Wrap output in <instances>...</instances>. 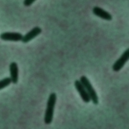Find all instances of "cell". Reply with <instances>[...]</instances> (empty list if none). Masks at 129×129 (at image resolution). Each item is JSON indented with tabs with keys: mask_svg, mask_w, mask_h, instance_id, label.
I'll use <instances>...</instances> for the list:
<instances>
[{
	"mask_svg": "<svg viewBox=\"0 0 129 129\" xmlns=\"http://www.w3.org/2000/svg\"><path fill=\"white\" fill-rule=\"evenodd\" d=\"M56 95L55 93H51L48 97L47 107L44 116V122L46 124H50L53 119L54 108L56 103Z\"/></svg>",
	"mask_w": 129,
	"mask_h": 129,
	"instance_id": "6da1fadb",
	"label": "cell"
},
{
	"mask_svg": "<svg viewBox=\"0 0 129 129\" xmlns=\"http://www.w3.org/2000/svg\"><path fill=\"white\" fill-rule=\"evenodd\" d=\"M80 81L89 94L90 100L92 101L94 104H97L98 103V96L88 79L86 76H83L80 78Z\"/></svg>",
	"mask_w": 129,
	"mask_h": 129,
	"instance_id": "7a4b0ae2",
	"label": "cell"
},
{
	"mask_svg": "<svg viewBox=\"0 0 129 129\" xmlns=\"http://www.w3.org/2000/svg\"><path fill=\"white\" fill-rule=\"evenodd\" d=\"M129 58V49L127 48L120 56V57L114 62L112 66V69L115 72L119 71Z\"/></svg>",
	"mask_w": 129,
	"mask_h": 129,
	"instance_id": "3957f363",
	"label": "cell"
},
{
	"mask_svg": "<svg viewBox=\"0 0 129 129\" xmlns=\"http://www.w3.org/2000/svg\"><path fill=\"white\" fill-rule=\"evenodd\" d=\"M23 35L19 32H5L0 34V38L4 41H21Z\"/></svg>",
	"mask_w": 129,
	"mask_h": 129,
	"instance_id": "277c9868",
	"label": "cell"
},
{
	"mask_svg": "<svg viewBox=\"0 0 129 129\" xmlns=\"http://www.w3.org/2000/svg\"><path fill=\"white\" fill-rule=\"evenodd\" d=\"M75 86L83 100L86 103L89 102L91 100L89 95L80 81L78 80H76L75 82Z\"/></svg>",
	"mask_w": 129,
	"mask_h": 129,
	"instance_id": "5b68a950",
	"label": "cell"
},
{
	"mask_svg": "<svg viewBox=\"0 0 129 129\" xmlns=\"http://www.w3.org/2000/svg\"><path fill=\"white\" fill-rule=\"evenodd\" d=\"M41 32V29L39 27L36 26L23 36L21 41L23 43H27L39 35Z\"/></svg>",
	"mask_w": 129,
	"mask_h": 129,
	"instance_id": "8992f818",
	"label": "cell"
},
{
	"mask_svg": "<svg viewBox=\"0 0 129 129\" xmlns=\"http://www.w3.org/2000/svg\"><path fill=\"white\" fill-rule=\"evenodd\" d=\"M92 11L95 15L104 20L107 21H110L112 19L111 15L109 12L98 6L94 7Z\"/></svg>",
	"mask_w": 129,
	"mask_h": 129,
	"instance_id": "52a82bcc",
	"label": "cell"
},
{
	"mask_svg": "<svg viewBox=\"0 0 129 129\" xmlns=\"http://www.w3.org/2000/svg\"><path fill=\"white\" fill-rule=\"evenodd\" d=\"M10 79L13 84H17L19 78V69L16 62H12L9 66Z\"/></svg>",
	"mask_w": 129,
	"mask_h": 129,
	"instance_id": "ba28073f",
	"label": "cell"
},
{
	"mask_svg": "<svg viewBox=\"0 0 129 129\" xmlns=\"http://www.w3.org/2000/svg\"><path fill=\"white\" fill-rule=\"evenodd\" d=\"M12 83L10 77H6L0 80V90L8 86Z\"/></svg>",
	"mask_w": 129,
	"mask_h": 129,
	"instance_id": "9c48e42d",
	"label": "cell"
},
{
	"mask_svg": "<svg viewBox=\"0 0 129 129\" xmlns=\"http://www.w3.org/2000/svg\"><path fill=\"white\" fill-rule=\"evenodd\" d=\"M36 0H24L23 4L26 7L30 6Z\"/></svg>",
	"mask_w": 129,
	"mask_h": 129,
	"instance_id": "30bf717a",
	"label": "cell"
}]
</instances>
